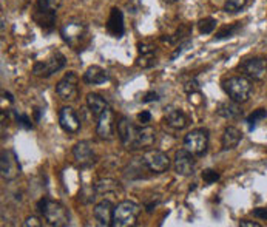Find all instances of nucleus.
<instances>
[{
    "mask_svg": "<svg viewBox=\"0 0 267 227\" xmlns=\"http://www.w3.org/2000/svg\"><path fill=\"white\" fill-rule=\"evenodd\" d=\"M118 128V136L125 148L128 150H141V148H150L156 142V132L150 126H141L136 127L133 122L121 116L116 122Z\"/></svg>",
    "mask_w": 267,
    "mask_h": 227,
    "instance_id": "f257e3e1",
    "label": "nucleus"
},
{
    "mask_svg": "<svg viewBox=\"0 0 267 227\" xmlns=\"http://www.w3.org/2000/svg\"><path fill=\"white\" fill-rule=\"evenodd\" d=\"M37 208L40 215L45 218V221L56 227H65L70 224V212L62 202L49 200V198H42L37 202Z\"/></svg>",
    "mask_w": 267,
    "mask_h": 227,
    "instance_id": "f03ea898",
    "label": "nucleus"
},
{
    "mask_svg": "<svg viewBox=\"0 0 267 227\" xmlns=\"http://www.w3.org/2000/svg\"><path fill=\"white\" fill-rule=\"evenodd\" d=\"M60 36L65 40V44L71 46L74 51H82L90 42L88 36V26L83 22H66L60 28Z\"/></svg>",
    "mask_w": 267,
    "mask_h": 227,
    "instance_id": "7ed1b4c3",
    "label": "nucleus"
},
{
    "mask_svg": "<svg viewBox=\"0 0 267 227\" xmlns=\"http://www.w3.org/2000/svg\"><path fill=\"white\" fill-rule=\"evenodd\" d=\"M223 88L230 100L243 104L252 94V84L246 76H233L223 82Z\"/></svg>",
    "mask_w": 267,
    "mask_h": 227,
    "instance_id": "20e7f679",
    "label": "nucleus"
},
{
    "mask_svg": "<svg viewBox=\"0 0 267 227\" xmlns=\"http://www.w3.org/2000/svg\"><path fill=\"white\" fill-rule=\"evenodd\" d=\"M62 5V0H37L34 20L46 31H51L56 22V11Z\"/></svg>",
    "mask_w": 267,
    "mask_h": 227,
    "instance_id": "39448f33",
    "label": "nucleus"
},
{
    "mask_svg": "<svg viewBox=\"0 0 267 227\" xmlns=\"http://www.w3.org/2000/svg\"><path fill=\"white\" fill-rule=\"evenodd\" d=\"M141 214V206L135 201H122L114 207L113 215V227H130L135 226L136 220Z\"/></svg>",
    "mask_w": 267,
    "mask_h": 227,
    "instance_id": "423d86ee",
    "label": "nucleus"
},
{
    "mask_svg": "<svg viewBox=\"0 0 267 227\" xmlns=\"http://www.w3.org/2000/svg\"><path fill=\"white\" fill-rule=\"evenodd\" d=\"M209 147V130L196 128L186 134L184 138V148L193 153L195 156H203Z\"/></svg>",
    "mask_w": 267,
    "mask_h": 227,
    "instance_id": "0eeeda50",
    "label": "nucleus"
},
{
    "mask_svg": "<svg viewBox=\"0 0 267 227\" xmlns=\"http://www.w3.org/2000/svg\"><path fill=\"white\" fill-rule=\"evenodd\" d=\"M66 64V59L62 53L56 51V53L46 59V60H39L32 65V74H36L39 78H49L54 73H57L59 70H62Z\"/></svg>",
    "mask_w": 267,
    "mask_h": 227,
    "instance_id": "6e6552de",
    "label": "nucleus"
},
{
    "mask_svg": "<svg viewBox=\"0 0 267 227\" xmlns=\"http://www.w3.org/2000/svg\"><path fill=\"white\" fill-rule=\"evenodd\" d=\"M56 93L63 100H76L79 98V76L74 72H68L57 82Z\"/></svg>",
    "mask_w": 267,
    "mask_h": 227,
    "instance_id": "1a4fd4ad",
    "label": "nucleus"
},
{
    "mask_svg": "<svg viewBox=\"0 0 267 227\" xmlns=\"http://www.w3.org/2000/svg\"><path fill=\"white\" fill-rule=\"evenodd\" d=\"M0 172H2V178L6 181H12L20 174L22 167L17 160V154L14 150H3L2 160H0Z\"/></svg>",
    "mask_w": 267,
    "mask_h": 227,
    "instance_id": "9d476101",
    "label": "nucleus"
},
{
    "mask_svg": "<svg viewBox=\"0 0 267 227\" xmlns=\"http://www.w3.org/2000/svg\"><path fill=\"white\" fill-rule=\"evenodd\" d=\"M142 164L153 173H164L170 167V158L161 150H147L142 156Z\"/></svg>",
    "mask_w": 267,
    "mask_h": 227,
    "instance_id": "9b49d317",
    "label": "nucleus"
},
{
    "mask_svg": "<svg viewBox=\"0 0 267 227\" xmlns=\"http://www.w3.org/2000/svg\"><path fill=\"white\" fill-rule=\"evenodd\" d=\"M240 72L243 73V76L249 79L263 80L267 76V59L264 58L247 59L240 65Z\"/></svg>",
    "mask_w": 267,
    "mask_h": 227,
    "instance_id": "f8f14e48",
    "label": "nucleus"
},
{
    "mask_svg": "<svg viewBox=\"0 0 267 227\" xmlns=\"http://www.w3.org/2000/svg\"><path fill=\"white\" fill-rule=\"evenodd\" d=\"M73 156L77 167L88 168L96 162V153L88 141H80L73 147Z\"/></svg>",
    "mask_w": 267,
    "mask_h": 227,
    "instance_id": "ddd939ff",
    "label": "nucleus"
},
{
    "mask_svg": "<svg viewBox=\"0 0 267 227\" xmlns=\"http://www.w3.org/2000/svg\"><path fill=\"white\" fill-rule=\"evenodd\" d=\"M196 161H195V154L190 153L189 150L182 148L178 150L175 154V172L181 176H190L195 172Z\"/></svg>",
    "mask_w": 267,
    "mask_h": 227,
    "instance_id": "4468645a",
    "label": "nucleus"
},
{
    "mask_svg": "<svg viewBox=\"0 0 267 227\" xmlns=\"http://www.w3.org/2000/svg\"><path fill=\"white\" fill-rule=\"evenodd\" d=\"M114 113L111 112V108L108 107L101 116L97 118V124H96V133L101 139H105V141H110L114 136Z\"/></svg>",
    "mask_w": 267,
    "mask_h": 227,
    "instance_id": "2eb2a0df",
    "label": "nucleus"
},
{
    "mask_svg": "<svg viewBox=\"0 0 267 227\" xmlns=\"http://www.w3.org/2000/svg\"><path fill=\"white\" fill-rule=\"evenodd\" d=\"M59 124L63 132L66 133H77L80 130V119L74 108L71 107H62L59 112Z\"/></svg>",
    "mask_w": 267,
    "mask_h": 227,
    "instance_id": "dca6fc26",
    "label": "nucleus"
},
{
    "mask_svg": "<svg viewBox=\"0 0 267 227\" xmlns=\"http://www.w3.org/2000/svg\"><path fill=\"white\" fill-rule=\"evenodd\" d=\"M114 207L110 200H104L101 202H97L93 208L94 220L97 221L99 226L110 227L113 226V215H114Z\"/></svg>",
    "mask_w": 267,
    "mask_h": 227,
    "instance_id": "f3484780",
    "label": "nucleus"
},
{
    "mask_svg": "<svg viewBox=\"0 0 267 227\" xmlns=\"http://www.w3.org/2000/svg\"><path fill=\"white\" fill-rule=\"evenodd\" d=\"M164 120H165L167 126L175 128V130H184L190 124L189 116L182 110H178V108H167Z\"/></svg>",
    "mask_w": 267,
    "mask_h": 227,
    "instance_id": "a211bd4d",
    "label": "nucleus"
},
{
    "mask_svg": "<svg viewBox=\"0 0 267 227\" xmlns=\"http://www.w3.org/2000/svg\"><path fill=\"white\" fill-rule=\"evenodd\" d=\"M107 30L113 38L121 39L125 34V25H124V14L119 8H113L110 11V17L107 22Z\"/></svg>",
    "mask_w": 267,
    "mask_h": 227,
    "instance_id": "6ab92c4d",
    "label": "nucleus"
},
{
    "mask_svg": "<svg viewBox=\"0 0 267 227\" xmlns=\"http://www.w3.org/2000/svg\"><path fill=\"white\" fill-rule=\"evenodd\" d=\"M108 79L110 78H108L107 70H104L99 65L90 66L85 72V74H83V82L88 84V85H101V84H105Z\"/></svg>",
    "mask_w": 267,
    "mask_h": 227,
    "instance_id": "aec40b11",
    "label": "nucleus"
},
{
    "mask_svg": "<svg viewBox=\"0 0 267 227\" xmlns=\"http://www.w3.org/2000/svg\"><path fill=\"white\" fill-rule=\"evenodd\" d=\"M241 139H243V133L237 128V127H227L223 133V139H221V142H223V150L227 152V150H233V148H237L238 144L241 142Z\"/></svg>",
    "mask_w": 267,
    "mask_h": 227,
    "instance_id": "412c9836",
    "label": "nucleus"
},
{
    "mask_svg": "<svg viewBox=\"0 0 267 227\" xmlns=\"http://www.w3.org/2000/svg\"><path fill=\"white\" fill-rule=\"evenodd\" d=\"M216 113H218L220 116H223L224 119H238L243 116V110L241 107L238 106V102H220L218 104V108H216Z\"/></svg>",
    "mask_w": 267,
    "mask_h": 227,
    "instance_id": "4be33fe9",
    "label": "nucleus"
},
{
    "mask_svg": "<svg viewBox=\"0 0 267 227\" xmlns=\"http://www.w3.org/2000/svg\"><path fill=\"white\" fill-rule=\"evenodd\" d=\"M87 106L90 108V113L97 119L107 108H108V102L97 93H90L87 96Z\"/></svg>",
    "mask_w": 267,
    "mask_h": 227,
    "instance_id": "5701e85b",
    "label": "nucleus"
},
{
    "mask_svg": "<svg viewBox=\"0 0 267 227\" xmlns=\"http://www.w3.org/2000/svg\"><path fill=\"white\" fill-rule=\"evenodd\" d=\"M190 32H192V28H190V26H187V25H181V26L176 30L175 34H172V36H167V38H161V40L165 42V44H172V45H175V44H178V42H182L187 36H190Z\"/></svg>",
    "mask_w": 267,
    "mask_h": 227,
    "instance_id": "b1692460",
    "label": "nucleus"
},
{
    "mask_svg": "<svg viewBox=\"0 0 267 227\" xmlns=\"http://www.w3.org/2000/svg\"><path fill=\"white\" fill-rule=\"evenodd\" d=\"M241 22H237V24H232V25H226L223 26L218 32H216L215 36V40H223V39H229V38H233L235 34L241 30Z\"/></svg>",
    "mask_w": 267,
    "mask_h": 227,
    "instance_id": "393cba45",
    "label": "nucleus"
},
{
    "mask_svg": "<svg viewBox=\"0 0 267 227\" xmlns=\"http://www.w3.org/2000/svg\"><path fill=\"white\" fill-rule=\"evenodd\" d=\"M267 118V112L264 110V108H258V110H255L252 114H250L247 119H246V124H247V128L252 132L255 127H257V124L260 120H263V119H266Z\"/></svg>",
    "mask_w": 267,
    "mask_h": 227,
    "instance_id": "a878e982",
    "label": "nucleus"
},
{
    "mask_svg": "<svg viewBox=\"0 0 267 227\" xmlns=\"http://www.w3.org/2000/svg\"><path fill=\"white\" fill-rule=\"evenodd\" d=\"M216 19H213V17H204V19H201L198 22V30L201 34H212L216 28Z\"/></svg>",
    "mask_w": 267,
    "mask_h": 227,
    "instance_id": "bb28decb",
    "label": "nucleus"
},
{
    "mask_svg": "<svg viewBox=\"0 0 267 227\" xmlns=\"http://www.w3.org/2000/svg\"><path fill=\"white\" fill-rule=\"evenodd\" d=\"M12 114H14V119H15V124H17L20 128H23V130H31L32 128V122H31L28 114L19 113V112H12Z\"/></svg>",
    "mask_w": 267,
    "mask_h": 227,
    "instance_id": "cd10ccee",
    "label": "nucleus"
},
{
    "mask_svg": "<svg viewBox=\"0 0 267 227\" xmlns=\"http://www.w3.org/2000/svg\"><path fill=\"white\" fill-rule=\"evenodd\" d=\"M247 4V0H226V4H224V11L226 12H238L241 11Z\"/></svg>",
    "mask_w": 267,
    "mask_h": 227,
    "instance_id": "c85d7f7f",
    "label": "nucleus"
},
{
    "mask_svg": "<svg viewBox=\"0 0 267 227\" xmlns=\"http://www.w3.org/2000/svg\"><path fill=\"white\" fill-rule=\"evenodd\" d=\"M136 65L141 68H152L153 65H156V56L155 53H150V54H139Z\"/></svg>",
    "mask_w": 267,
    "mask_h": 227,
    "instance_id": "c756f323",
    "label": "nucleus"
},
{
    "mask_svg": "<svg viewBox=\"0 0 267 227\" xmlns=\"http://www.w3.org/2000/svg\"><path fill=\"white\" fill-rule=\"evenodd\" d=\"M184 90H186V93H187L189 96H193V94H196V93L201 92V85H199V82H198L196 78H193L192 80H189V82L186 84Z\"/></svg>",
    "mask_w": 267,
    "mask_h": 227,
    "instance_id": "7c9ffc66",
    "label": "nucleus"
},
{
    "mask_svg": "<svg viewBox=\"0 0 267 227\" xmlns=\"http://www.w3.org/2000/svg\"><path fill=\"white\" fill-rule=\"evenodd\" d=\"M203 180H204V182L209 186V184H213V182H216L220 180V173L216 172V170H212V168H207V170H204L203 172Z\"/></svg>",
    "mask_w": 267,
    "mask_h": 227,
    "instance_id": "2f4dec72",
    "label": "nucleus"
},
{
    "mask_svg": "<svg viewBox=\"0 0 267 227\" xmlns=\"http://www.w3.org/2000/svg\"><path fill=\"white\" fill-rule=\"evenodd\" d=\"M190 46H192V40H190V39H187V40H182V42H181V44L178 45V48H176V50L173 51V54L170 56V59H172V60H175V59H176L178 56H181V54H182V53H184V51H186V50H189Z\"/></svg>",
    "mask_w": 267,
    "mask_h": 227,
    "instance_id": "473e14b6",
    "label": "nucleus"
},
{
    "mask_svg": "<svg viewBox=\"0 0 267 227\" xmlns=\"http://www.w3.org/2000/svg\"><path fill=\"white\" fill-rule=\"evenodd\" d=\"M139 54H150V53H156V46L152 44H139L138 45Z\"/></svg>",
    "mask_w": 267,
    "mask_h": 227,
    "instance_id": "72a5a7b5",
    "label": "nucleus"
},
{
    "mask_svg": "<svg viewBox=\"0 0 267 227\" xmlns=\"http://www.w3.org/2000/svg\"><path fill=\"white\" fill-rule=\"evenodd\" d=\"M138 122H139L141 126H148L150 122H152V113L147 112V110L141 112V113L138 114Z\"/></svg>",
    "mask_w": 267,
    "mask_h": 227,
    "instance_id": "f704fd0d",
    "label": "nucleus"
},
{
    "mask_svg": "<svg viewBox=\"0 0 267 227\" xmlns=\"http://www.w3.org/2000/svg\"><path fill=\"white\" fill-rule=\"evenodd\" d=\"M156 100H159V94H158L156 92H153V90L147 92V93L142 96V102H144V104H148V102H156Z\"/></svg>",
    "mask_w": 267,
    "mask_h": 227,
    "instance_id": "c9c22d12",
    "label": "nucleus"
},
{
    "mask_svg": "<svg viewBox=\"0 0 267 227\" xmlns=\"http://www.w3.org/2000/svg\"><path fill=\"white\" fill-rule=\"evenodd\" d=\"M254 216L258 218V220H267V207H258V208H254Z\"/></svg>",
    "mask_w": 267,
    "mask_h": 227,
    "instance_id": "e433bc0d",
    "label": "nucleus"
},
{
    "mask_svg": "<svg viewBox=\"0 0 267 227\" xmlns=\"http://www.w3.org/2000/svg\"><path fill=\"white\" fill-rule=\"evenodd\" d=\"M23 226H25V227H40L42 222H40L39 218H36V216H28V218L25 220Z\"/></svg>",
    "mask_w": 267,
    "mask_h": 227,
    "instance_id": "4c0bfd02",
    "label": "nucleus"
},
{
    "mask_svg": "<svg viewBox=\"0 0 267 227\" xmlns=\"http://www.w3.org/2000/svg\"><path fill=\"white\" fill-rule=\"evenodd\" d=\"M240 226L241 227H260V222H255V221H241Z\"/></svg>",
    "mask_w": 267,
    "mask_h": 227,
    "instance_id": "58836bf2",
    "label": "nucleus"
},
{
    "mask_svg": "<svg viewBox=\"0 0 267 227\" xmlns=\"http://www.w3.org/2000/svg\"><path fill=\"white\" fill-rule=\"evenodd\" d=\"M42 112H43L42 108H37V107L34 108V120H36V122H39V120H40V116H42Z\"/></svg>",
    "mask_w": 267,
    "mask_h": 227,
    "instance_id": "ea45409f",
    "label": "nucleus"
},
{
    "mask_svg": "<svg viewBox=\"0 0 267 227\" xmlns=\"http://www.w3.org/2000/svg\"><path fill=\"white\" fill-rule=\"evenodd\" d=\"M162 2H165V4H175L176 0H162Z\"/></svg>",
    "mask_w": 267,
    "mask_h": 227,
    "instance_id": "a19ab883",
    "label": "nucleus"
}]
</instances>
